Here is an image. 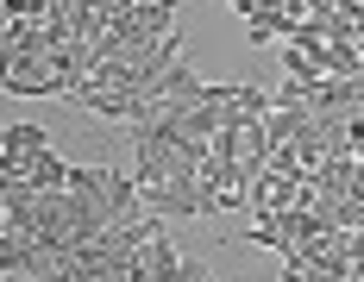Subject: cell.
Returning <instances> with one entry per match:
<instances>
[{
    "label": "cell",
    "instance_id": "cell-1",
    "mask_svg": "<svg viewBox=\"0 0 364 282\" xmlns=\"http://www.w3.org/2000/svg\"><path fill=\"white\" fill-rule=\"evenodd\" d=\"M0 88L6 94H63L57 88V57H6L0 50Z\"/></svg>",
    "mask_w": 364,
    "mask_h": 282
},
{
    "label": "cell",
    "instance_id": "cell-2",
    "mask_svg": "<svg viewBox=\"0 0 364 282\" xmlns=\"http://www.w3.org/2000/svg\"><path fill=\"white\" fill-rule=\"evenodd\" d=\"M38 151H50L44 126H32V119L6 126V139H0V182H26V163H32Z\"/></svg>",
    "mask_w": 364,
    "mask_h": 282
},
{
    "label": "cell",
    "instance_id": "cell-3",
    "mask_svg": "<svg viewBox=\"0 0 364 282\" xmlns=\"http://www.w3.org/2000/svg\"><path fill=\"white\" fill-rule=\"evenodd\" d=\"M6 6V19H50L57 13V0H0Z\"/></svg>",
    "mask_w": 364,
    "mask_h": 282
},
{
    "label": "cell",
    "instance_id": "cell-4",
    "mask_svg": "<svg viewBox=\"0 0 364 282\" xmlns=\"http://www.w3.org/2000/svg\"><path fill=\"white\" fill-rule=\"evenodd\" d=\"M283 282H327L321 270H301V264H283Z\"/></svg>",
    "mask_w": 364,
    "mask_h": 282
}]
</instances>
